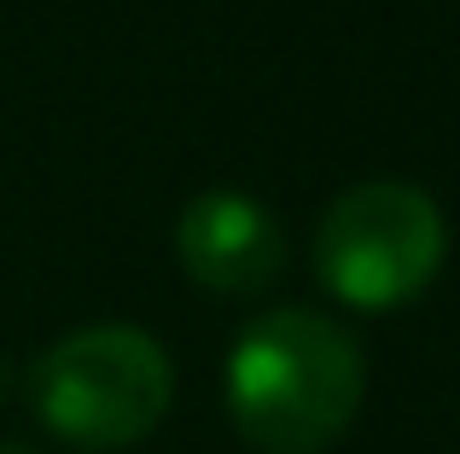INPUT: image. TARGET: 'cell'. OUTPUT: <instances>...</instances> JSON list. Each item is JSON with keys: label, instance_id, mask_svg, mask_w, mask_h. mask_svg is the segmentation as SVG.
Returning a JSON list of instances; mask_svg holds the SVG:
<instances>
[{"label": "cell", "instance_id": "cell-6", "mask_svg": "<svg viewBox=\"0 0 460 454\" xmlns=\"http://www.w3.org/2000/svg\"><path fill=\"white\" fill-rule=\"evenodd\" d=\"M6 390H12V367L0 362V402H6Z\"/></svg>", "mask_w": 460, "mask_h": 454}, {"label": "cell", "instance_id": "cell-3", "mask_svg": "<svg viewBox=\"0 0 460 454\" xmlns=\"http://www.w3.org/2000/svg\"><path fill=\"white\" fill-rule=\"evenodd\" d=\"M449 250L438 198L414 181H356L314 227V274L349 309H396L431 285Z\"/></svg>", "mask_w": 460, "mask_h": 454}, {"label": "cell", "instance_id": "cell-5", "mask_svg": "<svg viewBox=\"0 0 460 454\" xmlns=\"http://www.w3.org/2000/svg\"><path fill=\"white\" fill-rule=\"evenodd\" d=\"M0 454H41V449H30V443H0Z\"/></svg>", "mask_w": 460, "mask_h": 454}, {"label": "cell", "instance_id": "cell-4", "mask_svg": "<svg viewBox=\"0 0 460 454\" xmlns=\"http://www.w3.org/2000/svg\"><path fill=\"white\" fill-rule=\"evenodd\" d=\"M175 257L210 292H262L286 268V227L245 187H204L175 216Z\"/></svg>", "mask_w": 460, "mask_h": 454}, {"label": "cell", "instance_id": "cell-2", "mask_svg": "<svg viewBox=\"0 0 460 454\" xmlns=\"http://www.w3.org/2000/svg\"><path fill=\"white\" fill-rule=\"evenodd\" d=\"M175 397V367L169 350L146 327L100 320L76 327L41 350L30 367V408L58 443L111 454L157 432Z\"/></svg>", "mask_w": 460, "mask_h": 454}, {"label": "cell", "instance_id": "cell-1", "mask_svg": "<svg viewBox=\"0 0 460 454\" xmlns=\"http://www.w3.org/2000/svg\"><path fill=\"white\" fill-rule=\"evenodd\" d=\"M227 420L262 454H321L356 425L367 397L361 344L321 309H269L222 367Z\"/></svg>", "mask_w": 460, "mask_h": 454}]
</instances>
